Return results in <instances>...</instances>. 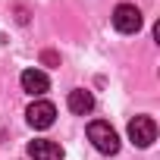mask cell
<instances>
[{"mask_svg":"<svg viewBox=\"0 0 160 160\" xmlns=\"http://www.w3.org/2000/svg\"><path fill=\"white\" fill-rule=\"evenodd\" d=\"M19 82H22V91H28L32 98H41V94H44V91L50 88V82H47V75H44L41 69H25Z\"/></svg>","mask_w":160,"mask_h":160,"instance_id":"obj_6","label":"cell"},{"mask_svg":"<svg viewBox=\"0 0 160 160\" xmlns=\"http://www.w3.org/2000/svg\"><path fill=\"white\" fill-rule=\"evenodd\" d=\"M88 138H91V144H94L101 154H116V151H119V135H116L113 126L104 122V119L88 122Z\"/></svg>","mask_w":160,"mask_h":160,"instance_id":"obj_1","label":"cell"},{"mask_svg":"<svg viewBox=\"0 0 160 160\" xmlns=\"http://www.w3.org/2000/svg\"><path fill=\"white\" fill-rule=\"evenodd\" d=\"M69 110L75 113V116H88L91 110H94V98H91V91H85V88H75V91H69Z\"/></svg>","mask_w":160,"mask_h":160,"instance_id":"obj_7","label":"cell"},{"mask_svg":"<svg viewBox=\"0 0 160 160\" xmlns=\"http://www.w3.org/2000/svg\"><path fill=\"white\" fill-rule=\"evenodd\" d=\"M25 116H28V126H32V129H50L53 119H57V107H53L50 101H35V104L25 110Z\"/></svg>","mask_w":160,"mask_h":160,"instance_id":"obj_4","label":"cell"},{"mask_svg":"<svg viewBox=\"0 0 160 160\" xmlns=\"http://www.w3.org/2000/svg\"><path fill=\"white\" fill-rule=\"evenodd\" d=\"M28 157L32 160H63V148L57 141L35 138V141H28Z\"/></svg>","mask_w":160,"mask_h":160,"instance_id":"obj_5","label":"cell"},{"mask_svg":"<svg viewBox=\"0 0 160 160\" xmlns=\"http://www.w3.org/2000/svg\"><path fill=\"white\" fill-rule=\"evenodd\" d=\"M129 138H132L135 148H151L157 141V122L151 116H135L129 122Z\"/></svg>","mask_w":160,"mask_h":160,"instance_id":"obj_3","label":"cell"},{"mask_svg":"<svg viewBox=\"0 0 160 160\" xmlns=\"http://www.w3.org/2000/svg\"><path fill=\"white\" fill-rule=\"evenodd\" d=\"M41 60H44L47 66H60V57H57L53 50H44V53H41Z\"/></svg>","mask_w":160,"mask_h":160,"instance_id":"obj_8","label":"cell"},{"mask_svg":"<svg viewBox=\"0 0 160 160\" xmlns=\"http://www.w3.org/2000/svg\"><path fill=\"white\" fill-rule=\"evenodd\" d=\"M141 10L135 7V3H119L116 10H113V28L116 32H122V35H135L138 28H141Z\"/></svg>","mask_w":160,"mask_h":160,"instance_id":"obj_2","label":"cell"}]
</instances>
